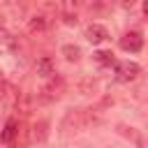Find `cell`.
Returning <instances> with one entry per match:
<instances>
[{"label":"cell","mask_w":148,"mask_h":148,"mask_svg":"<svg viewBox=\"0 0 148 148\" xmlns=\"http://www.w3.org/2000/svg\"><path fill=\"white\" fill-rule=\"evenodd\" d=\"M139 74H141V65L134 62V60H125V62H118L116 65V79L123 81V83L134 81Z\"/></svg>","instance_id":"cell-1"},{"label":"cell","mask_w":148,"mask_h":148,"mask_svg":"<svg viewBox=\"0 0 148 148\" xmlns=\"http://www.w3.org/2000/svg\"><path fill=\"white\" fill-rule=\"evenodd\" d=\"M120 49H123V51H130V53H139V51L143 49V37H141V32H136V30L125 32V35L120 37Z\"/></svg>","instance_id":"cell-2"},{"label":"cell","mask_w":148,"mask_h":148,"mask_svg":"<svg viewBox=\"0 0 148 148\" xmlns=\"http://www.w3.org/2000/svg\"><path fill=\"white\" fill-rule=\"evenodd\" d=\"M62 86H65V83H62V79L53 74V76L49 79V83H46V86L39 90V97H42V102H51V99H56V97L62 92Z\"/></svg>","instance_id":"cell-3"},{"label":"cell","mask_w":148,"mask_h":148,"mask_svg":"<svg viewBox=\"0 0 148 148\" xmlns=\"http://www.w3.org/2000/svg\"><path fill=\"white\" fill-rule=\"evenodd\" d=\"M106 37H109V30L104 25H99V23H92V25L86 28V39L90 44H102Z\"/></svg>","instance_id":"cell-4"},{"label":"cell","mask_w":148,"mask_h":148,"mask_svg":"<svg viewBox=\"0 0 148 148\" xmlns=\"http://www.w3.org/2000/svg\"><path fill=\"white\" fill-rule=\"evenodd\" d=\"M35 69H37V74H39V76H44V79H51V76L56 74V65H53V60H51L49 56L39 58V60H37V65H35Z\"/></svg>","instance_id":"cell-5"},{"label":"cell","mask_w":148,"mask_h":148,"mask_svg":"<svg viewBox=\"0 0 148 148\" xmlns=\"http://www.w3.org/2000/svg\"><path fill=\"white\" fill-rule=\"evenodd\" d=\"M16 132H18V125H16L14 118H9V120L5 123V130H2V141H5V143H12L14 136H16Z\"/></svg>","instance_id":"cell-6"},{"label":"cell","mask_w":148,"mask_h":148,"mask_svg":"<svg viewBox=\"0 0 148 148\" xmlns=\"http://www.w3.org/2000/svg\"><path fill=\"white\" fill-rule=\"evenodd\" d=\"M118 132H120V134H125L127 139H132V141L136 143V148H143V139H141V134H139L134 127H127V125H118Z\"/></svg>","instance_id":"cell-7"},{"label":"cell","mask_w":148,"mask_h":148,"mask_svg":"<svg viewBox=\"0 0 148 148\" xmlns=\"http://www.w3.org/2000/svg\"><path fill=\"white\" fill-rule=\"evenodd\" d=\"M60 53H62L65 60H69V62H76V60L81 58V49H79L76 44H65V46L60 49Z\"/></svg>","instance_id":"cell-8"},{"label":"cell","mask_w":148,"mask_h":148,"mask_svg":"<svg viewBox=\"0 0 148 148\" xmlns=\"http://www.w3.org/2000/svg\"><path fill=\"white\" fill-rule=\"evenodd\" d=\"M46 127H49V123L46 120H39V123H35V132H32V139L35 141H44L46 139Z\"/></svg>","instance_id":"cell-9"},{"label":"cell","mask_w":148,"mask_h":148,"mask_svg":"<svg viewBox=\"0 0 148 148\" xmlns=\"http://www.w3.org/2000/svg\"><path fill=\"white\" fill-rule=\"evenodd\" d=\"M44 25H46L44 16H32L28 21V32H39V30H44Z\"/></svg>","instance_id":"cell-10"},{"label":"cell","mask_w":148,"mask_h":148,"mask_svg":"<svg viewBox=\"0 0 148 148\" xmlns=\"http://www.w3.org/2000/svg\"><path fill=\"white\" fill-rule=\"evenodd\" d=\"M95 56V60L99 62V65H113V53L111 51H97V53H92Z\"/></svg>","instance_id":"cell-11"},{"label":"cell","mask_w":148,"mask_h":148,"mask_svg":"<svg viewBox=\"0 0 148 148\" xmlns=\"http://www.w3.org/2000/svg\"><path fill=\"white\" fill-rule=\"evenodd\" d=\"M7 90H9V86L5 83V79H0V109L5 106V99H7Z\"/></svg>","instance_id":"cell-12"},{"label":"cell","mask_w":148,"mask_h":148,"mask_svg":"<svg viewBox=\"0 0 148 148\" xmlns=\"http://www.w3.org/2000/svg\"><path fill=\"white\" fill-rule=\"evenodd\" d=\"M90 86H92V81H90V79H83V81L79 83V90H81V92H86V90H88Z\"/></svg>","instance_id":"cell-13"}]
</instances>
